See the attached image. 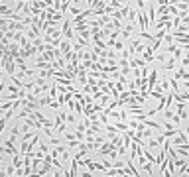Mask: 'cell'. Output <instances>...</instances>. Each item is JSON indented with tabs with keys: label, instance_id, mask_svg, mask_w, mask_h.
<instances>
[{
	"label": "cell",
	"instance_id": "6da1fadb",
	"mask_svg": "<svg viewBox=\"0 0 189 177\" xmlns=\"http://www.w3.org/2000/svg\"><path fill=\"white\" fill-rule=\"evenodd\" d=\"M156 79H158V67H154V69H152L150 77H148V93H152V91H154V87H156Z\"/></svg>",
	"mask_w": 189,
	"mask_h": 177
},
{
	"label": "cell",
	"instance_id": "7a4b0ae2",
	"mask_svg": "<svg viewBox=\"0 0 189 177\" xmlns=\"http://www.w3.org/2000/svg\"><path fill=\"white\" fill-rule=\"evenodd\" d=\"M61 49L65 51V55H69V51H71V47H69V43H67V41H63V43H61Z\"/></svg>",
	"mask_w": 189,
	"mask_h": 177
},
{
	"label": "cell",
	"instance_id": "3957f363",
	"mask_svg": "<svg viewBox=\"0 0 189 177\" xmlns=\"http://www.w3.org/2000/svg\"><path fill=\"white\" fill-rule=\"evenodd\" d=\"M6 122H8V120H4V118H0V134H2V132H4V128H6Z\"/></svg>",
	"mask_w": 189,
	"mask_h": 177
},
{
	"label": "cell",
	"instance_id": "277c9868",
	"mask_svg": "<svg viewBox=\"0 0 189 177\" xmlns=\"http://www.w3.org/2000/svg\"><path fill=\"white\" fill-rule=\"evenodd\" d=\"M181 65H183V67H189V55H185L183 59H181Z\"/></svg>",
	"mask_w": 189,
	"mask_h": 177
},
{
	"label": "cell",
	"instance_id": "5b68a950",
	"mask_svg": "<svg viewBox=\"0 0 189 177\" xmlns=\"http://www.w3.org/2000/svg\"><path fill=\"white\" fill-rule=\"evenodd\" d=\"M65 120L67 122H75V116L73 114H65Z\"/></svg>",
	"mask_w": 189,
	"mask_h": 177
},
{
	"label": "cell",
	"instance_id": "8992f818",
	"mask_svg": "<svg viewBox=\"0 0 189 177\" xmlns=\"http://www.w3.org/2000/svg\"><path fill=\"white\" fill-rule=\"evenodd\" d=\"M183 130H185V132H187V136H189V128H183Z\"/></svg>",
	"mask_w": 189,
	"mask_h": 177
}]
</instances>
